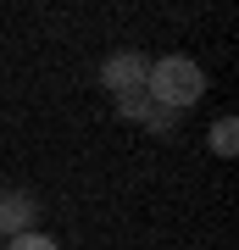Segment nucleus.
I'll return each instance as SVG.
<instances>
[{
    "label": "nucleus",
    "mask_w": 239,
    "mask_h": 250,
    "mask_svg": "<svg viewBox=\"0 0 239 250\" xmlns=\"http://www.w3.org/2000/svg\"><path fill=\"white\" fill-rule=\"evenodd\" d=\"M145 95H151L156 106H167V111H189L206 95V67L195 56H161V62H151Z\"/></svg>",
    "instance_id": "f257e3e1"
},
{
    "label": "nucleus",
    "mask_w": 239,
    "mask_h": 250,
    "mask_svg": "<svg viewBox=\"0 0 239 250\" xmlns=\"http://www.w3.org/2000/svg\"><path fill=\"white\" fill-rule=\"evenodd\" d=\"M145 78H151V56L145 50H117V56L100 62V89H111V100L145 89Z\"/></svg>",
    "instance_id": "f03ea898"
},
{
    "label": "nucleus",
    "mask_w": 239,
    "mask_h": 250,
    "mask_svg": "<svg viewBox=\"0 0 239 250\" xmlns=\"http://www.w3.org/2000/svg\"><path fill=\"white\" fill-rule=\"evenodd\" d=\"M44 217V206L34 189H0V239H17V233H34V223Z\"/></svg>",
    "instance_id": "7ed1b4c3"
},
{
    "label": "nucleus",
    "mask_w": 239,
    "mask_h": 250,
    "mask_svg": "<svg viewBox=\"0 0 239 250\" xmlns=\"http://www.w3.org/2000/svg\"><path fill=\"white\" fill-rule=\"evenodd\" d=\"M178 123H184V111H167V106H151V117H145V134L151 139H178Z\"/></svg>",
    "instance_id": "20e7f679"
},
{
    "label": "nucleus",
    "mask_w": 239,
    "mask_h": 250,
    "mask_svg": "<svg viewBox=\"0 0 239 250\" xmlns=\"http://www.w3.org/2000/svg\"><path fill=\"white\" fill-rule=\"evenodd\" d=\"M212 150H217V156H234V150H239V117L222 111L217 123H212Z\"/></svg>",
    "instance_id": "39448f33"
},
{
    "label": "nucleus",
    "mask_w": 239,
    "mask_h": 250,
    "mask_svg": "<svg viewBox=\"0 0 239 250\" xmlns=\"http://www.w3.org/2000/svg\"><path fill=\"white\" fill-rule=\"evenodd\" d=\"M151 106H156V100L145 95V89H133V95H117V117H128V123H145V117H151Z\"/></svg>",
    "instance_id": "423d86ee"
},
{
    "label": "nucleus",
    "mask_w": 239,
    "mask_h": 250,
    "mask_svg": "<svg viewBox=\"0 0 239 250\" xmlns=\"http://www.w3.org/2000/svg\"><path fill=\"white\" fill-rule=\"evenodd\" d=\"M6 250H62V245H56L50 233H39V228H34V233H17V239H6Z\"/></svg>",
    "instance_id": "0eeeda50"
},
{
    "label": "nucleus",
    "mask_w": 239,
    "mask_h": 250,
    "mask_svg": "<svg viewBox=\"0 0 239 250\" xmlns=\"http://www.w3.org/2000/svg\"><path fill=\"white\" fill-rule=\"evenodd\" d=\"M0 250H6V239H0Z\"/></svg>",
    "instance_id": "6e6552de"
}]
</instances>
